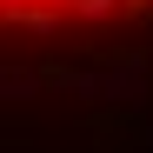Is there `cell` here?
Here are the masks:
<instances>
[{
  "mask_svg": "<svg viewBox=\"0 0 153 153\" xmlns=\"http://www.w3.org/2000/svg\"><path fill=\"white\" fill-rule=\"evenodd\" d=\"M140 7L153 0H0V27H60V20H107Z\"/></svg>",
  "mask_w": 153,
  "mask_h": 153,
  "instance_id": "6da1fadb",
  "label": "cell"
}]
</instances>
